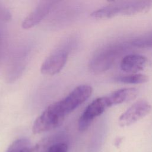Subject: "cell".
<instances>
[{
    "label": "cell",
    "mask_w": 152,
    "mask_h": 152,
    "mask_svg": "<svg viewBox=\"0 0 152 152\" xmlns=\"http://www.w3.org/2000/svg\"><path fill=\"white\" fill-rule=\"evenodd\" d=\"M126 48L125 43H116L100 49L94 53L90 61L91 71L96 74L106 71Z\"/></svg>",
    "instance_id": "obj_1"
},
{
    "label": "cell",
    "mask_w": 152,
    "mask_h": 152,
    "mask_svg": "<svg viewBox=\"0 0 152 152\" xmlns=\"http://www.w3.org/2000/svg\"><path fill=\"white\" fill-rule=\"evenodd\" d=\"M93 88L88 85H80L75 88L64 99L52 104L54 111L62 119L86 102L91 95Z\"/></svg>",
    "instance_id": "obj_2"
},
{
    "label": "cell",
    "mask_w": 152,
    "mask_h": 152,
    "mask_svg": "<svg viewBox=\"0 0 152 152\" xmlns=\"http://www.w3.org/2000/svg\"><path fill=\"white\" fill-rule=\"evenodd\" d=\"M152 7V1H114L103 7L101 15L103 18H110L118 15H132L147 11Z\"/></svg>",
    "instance_id": "obj_3"
},
{
    "label": "cell",
    "mask_w": 152,
    "mask_h": 152,
    "mask_svg": "<svg viewBox=\"0 0 152 152\" xmlns=\"http://www.w3.org/2000/svg\"><path fill=\"white\" fill-rule=\"evenodd\" d=\"M111 107L107 96L99 97L90 103L81 115L78 122V128L80 131H86L93 120L102 115L107 108Z\"/></svg>",
    "instance_id": "obj_4"
},
{
    "label": "cell",
    "mask_w": 152,
    "mask_h": 152,
    "mask_svg": "<svg viewBox=\"0 0 152 152\" xmlns=\"http://www.w3.org/2000/svg\"><path fill=\"white\" fill-rule=\"evenodd\" d=\"M152 110L150 103L144 100L134 103L119 116L118 123L122 127L130 126L148 115Z\"/></svg>",
    "instance_id": "obj_5"
},
{
    "label": "cell",
    "mask_w": 152,
    "mask_h": 152,
    "mask_svg": "<svg viewBox=\"0 0 152 152\" xmlns=\"http://www.w3.org/2000/svg\"><path fill=\"white\" fill-rule=\"evenodd\" d=\"M68 53L66 50L57 49L52 52L43 62L40 71L44 75H53L59 73L68 60Z\"/></svg>",
    "instance_id": "obj_6"
},
{
    "label": "cell",
    "mask_w": 152,
    "mask_h": 152,
    "mask_svg": "<svg viewBox=\"0 0 152 152\" xmlns=\"http://www.w3.org/2000/svg\"><path fill=\"white\" fill-rule=\"evenodd\" d=\"M56 1H41L34 10L26 17L22 22V27L24 29L32 28L38 24L49 14Z\"/></svg>",
    "instance_id": "obj_7"
},
{
    "label": "cell",
    "mask_w": 152,
    "mask_h": 152,
    "mask_svg": "<svg viewBox=\"0 0 152 152\" xmlns=\"http://www.w3.org/2000/svg\"><path fill=\"white\" fill-rule=\"evenodd\" d=\"M147 64V59L145 56L139 54H129L122 58L120 67L126 73L137 74L144 69Z\"/></svg>",
    "instance_id": "obj_8"
},
{
    "label": "cell",
    "mask_w": 152,
    "mask_h": 152,
    "mask_svg": "<svg viewBox=\"0 0 152 152\" xmlns=\"http://www.w3.org/2000/svg\"><path fill=\"white\" fill-rule=\"evenodd\" d=\"M138 94V91L135 88H123L112 92L107 97L110 106H112L134 100Z\"/></svg>",
    "instance_id": "obj_9"
},
{
    "label": "cell",
    "mask_w": 152,
    "mask_h": 152,
    "mask_svg": "<svg viewBox=\"0 0 152 152\" xmlns=\"http://www.w3.org/2000/svg\"><path fill=\"white\" fill-rule=\"evenodd\" d=\"M115 81L125 84H142L148 81L147 75L142 74H132L117 76L113 79Z\"/></svg>",
    "instance_id": "obj_10"
},
{
    "label": "cell",
    "mask_w": 152,
    "mask_h": 152,
    "mask_svg": "<svg viewBox=\"0 0 152 152\" xmlns=\"http://www.w3.org/2000/svg\"><path fill=\"white\" fill-rule=\"evenodd\" d=\"M132 45L134 46L141 48H152V31L134 39L132 42Z\"/></svg>",
    "instance_id": "obj_11"
},
{
    "label": "cell",
    "mask_w": 152,
    "mask_h": 152,
    "mask_svg": "<svg viewBox=\"0 0 152 152\" xmlns=\"http://www.w3.org/2000/svg\"><path fill=\"white\" fill-rule=\"evenodd\" d=\"M30 144L29 141L26 138H21L14 141L8 148L6 152H18L22 147Z\"/></svg>",
    "instance_id": "obj_12"
},
{
    "label": "cell",
    "mask_w": 152,
    "mask_h": 152,
    "mask_svg": "<svg viewBox=\"0 0 152 152\" xmlns=\"http://www.w3.org/2000/svg\"><path fill=\"white\" fill-rule=\"evenodd\" d=\"M47 152H68V146L65 143H56L51 145Z\"/></svg>",
    "instance_id": "obj_13"
},
{
    "label": "cell",
    "mask_w": 152,
    "mask_h": 152,
    "mask_svg": "<svg viewBox=\"0 0 152 152\" xmlns=\"http://www.w3.org/2000/svg\"><path fill=\"white\" fill-rule=\"evenodd\" d=\"M11 19V14L8 10L0 4V20L8 21Z\"/></svg>",
    "instance_id": "obj_14"
},
{
    "label": "cell",
    "mask_w": 152,
    "mask_h": 152,
    "mask_svg": "<svg viewBox=\"0 0 152 152\" xmlns=\"http://www.w3.org/2000/svg\"><path fill=\"white\" fill-rule=\"evenodd\" d=\"M0 36H1V34H0Z\"/></svg>",
    "instance_id": "obj_15"
}]
</instances>
